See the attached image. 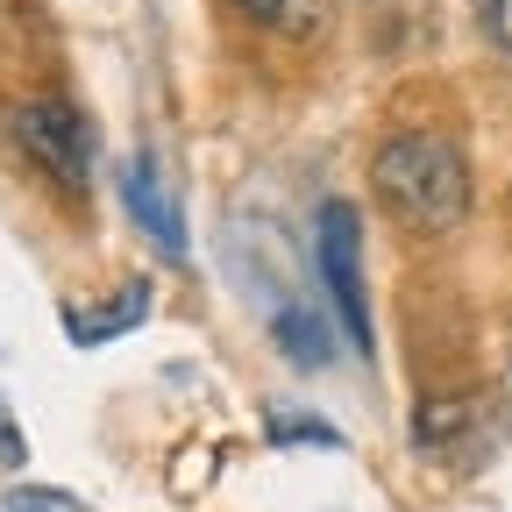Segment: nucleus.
Listing matches in <instances>:
<instances>
[{
    "label": "nucleus",
    "mask_w": 512,
    "mask_h": 512,
    "mask_svg": "<svg viewBox=\"0 0 512 512\" xmlns=\"http://www.w3.org/2000/svg\"><path fill=\"white\" fill-rule=\"evenodd\" d=\"M505 420H512V363H505Z\"/></svg>",
    "instance_id": "obj_12"
},
{
    "label": "nucleus",
    "mask_w": 512,
    "mask_h": 512,
    "mask_svg": "<svg viewBox=\"0 0 512 512\" xmlns=\"http://www.w3.org/2000/svg\"><path fill=\"white\" fill-rule=\"evenodd\" d=\"M271 342L292 356V370H328L335 363V335H328V320H320L306 299L278 292L271 299Z\"/></svg>",
    "instance_id": "obj_5"
},
{
    "label": "nucleus",
    "mask_w": 512,
    "mask_h": 512,
    "mask_svg": "<svg viewBox=\"0 0 512 512\" xmlns=\"http://www.w3.org/2000/svg\"><path fill=\"white\" fill-rule=\"evenodd\" d=\"M477 22L498 50H512V0H477Z\"/></svg>",
    "instance_id": "obj_10"
},
{
    "label": "nucleus",
    "mask_w": 512,
    "mask_h": 512,
    "mask_svg": "<svg viewBox=\"0 0 512 512\" xmlns=\"http://www.w3.org/2000/svg\"><path fill=\"white\" fill-rule=\"evenodd\" d=\"M121 207L136 214V228L164 249V256H185V214L171 200V185L157 178V157H128L121 164Z\"/></svg>",
    "instance_id": "obj_4"
},
{
    "label": "nucleus",
    "mask_w": 512,
    "mask_h": 512,
    "mask_svg": "<svg viewBox=\"0 0 512 512\" xmlns=\"http://www.w3.org/2000/svg\"><path fill=\"white\" fill-rule=\"evenodd\" d=\"M370 192L406 235H448L470 214V157L434 128H399L370 150Z\"/></svg>",
    "instance_id": "obj_1"
},
{
    "label": "nucleus",
    "mask_w": 512,
    "mask_h": 512,
    "mask_svg": "<svg viewBox=\"0 0 512 512\" xmlns=\"http://www.w3.org/2000/svg\"><path fill=\"white\" fill-rule=\"evenodd\" d=\"M313 256H320V278L335 292V313L356 342V356H370V292H363V228L349 200H320L313 214Z\"/></svg>",
    "instance_id": "obj_3"
},
{
    "label": "nucleus",
    "mask_w": 512,
    "mask_h": 512,
    "mask_svg": "<svg viewBox=\"0 0 512 512\" xmlns=\"http://www.w3.org/2000/svg\"><path fill=\"white\" fill-rule=\"evenodd\" d=\"M0 512H93V505H79L72 491H50V484H15L0 498Z\"/></svg>",
    "instance_id": "obj_9"
},
{
    "label": "nucleus",
    "mask_w": 512,
    "mask_h": 512,
    "mask_svg": "<svg viewBox=\"0 0 512 512\" xmlns=\"http://www.w3.org/2000/svg\"><path fill=\"white\" fill-rule=\"evenodd\" d=\"M470 399H420L413 413V448L420 456H456V448L470 441Z\"/></svg>",
    "instance_id": "obj_6"
},
{
    "label": "nucleus",
    "mask_w": 512,
    "mask_h": 512,
    "mask_svg": "<svg viewBox=\"0 0 512 512\" xmlns=\"http://www.w3.org/2000/svg\"><path fill=\"white\" fill-rule=\"evenodd\" d=\"M8 143L57 185V192H72V200H86V185H93V157H100V143H93V121L72 107V100H50V93H36V100H15L8 107Z\"/></svg>",
    "instance_id": "obj_2"
},
{
    "label": "nucleus",
    "mask_w": 512,
    "mask_h": 512,
    "mask_svg": "<svg viewBox=\"0 0 512 512\" xmlns=\"http://www.w3.org/2000/svg\"><path fill=\"white\" fill-rule=\"evenodd\" d=\"M235 15H249L271 36H313L320 15H328V0H235Z\"/></svg>",
    "instance_id": "obj_7"
},
{
    "label": "nucleus",
    "mask_w": 512,
    "mask_h": 512,
    "mask_svg": "<svg viewBox=\"0 0 512 512\" xmlns=\"http://www.w3.org/2000/svg\"><path fill=\"white\" fill-rule=\"evenodd\" d=\"M0 463H8V470H22V463H29V441H22V427H15V413H8V399H0Z\"/></svg>",
    "instance_id": "obj_11"
},
{
    "label": "nucleus",
    "mask_w": 512,
    "mask_h": 512,
    "mask_svg": "<svg viewBox=\"0 0 512 512\" xmlns=\"http://www.w3.org/2000/svg\"><path fill=\"white\" fill-rule=\"evenodd\" d=\"M271 441H306V448H342V434L320 413H271Z\"/></svg>",
    "instance_id": "obj_8"
}]
</instances>
